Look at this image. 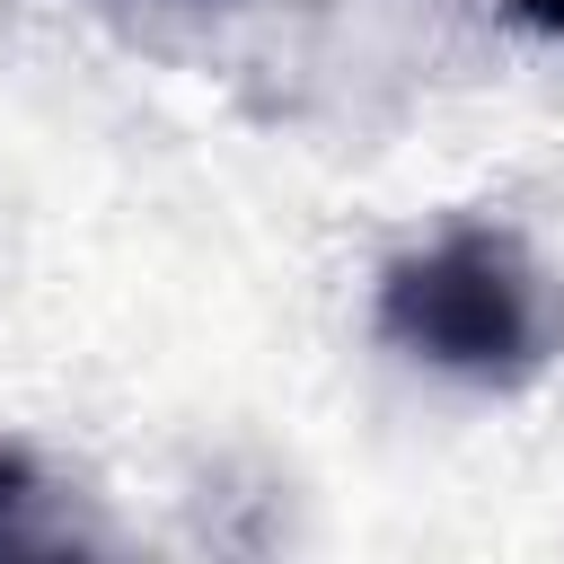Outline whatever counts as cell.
Wrapping results in <instances>:
<instances>
[{
    "mask_svg": "<svg viewBox=\"0 0 564 564\" xmlns=\"http://www.w3.org/2000/svg\"><path fill=\"white\" fill-rule=\"evenodd\" d=\"M379 335L449 379L476 388H520L555 361L564 308L555 282L529 264L520 238L502 229H449L423 256H397L379 282Z\"/></svg>",
    "mask_w": 564,
    "mask_h": 564,
    "instance_id": "cell-1",
    "label": "cell"
},
{
    "mask_svg": "<svg viewBox=\"0 0 564 564\" xmlns=\"http://www.w3.org/2000/svg\"><path fill=\"white\" fill-rule=\"evenodd\" d=\"M53 502H62L53 476H44L18 441H0V564H18V555H62V546H70V529H62Z\"/></svg>",
    "mask_w": 564,
    "mask_h": 564,
    "instance_id": "cell-2",
    "label": "cell"
},
{
    "mask_svg": "<svg viewBox=\"0 0 564 564\" xmlns=\"http://www.w3.org/2000/svg\"><path fill=\"white\" fill-rule=\"evenodd\" d=\"M520 9H529V26H546V35L564 44V0H520Z\"/></svg>",
    "mask_w": 564,
    "mask_h": 564,
    "instance_id": "cell-3",
    "label": "cell"
}]
</instances>
